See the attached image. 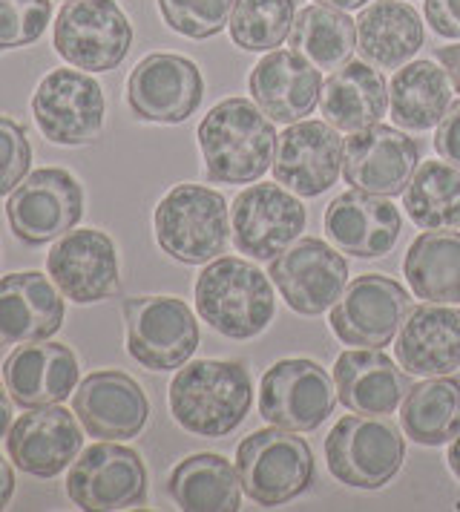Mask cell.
I'll use <instances>...</instances> for the list:
<instances>
[{
  "mask_svg": "<svg viewBox=\"0 0 460 512\" xmlns=\"http://www.w3.org/2000/svg\"><path fill=\"white\" fill-rule=\"evenodd\" d=\"M320 110L325 121L345 133H360L389 110V87L383 72L366 61H348L322 84Z\"/></svg>",
  "mask_w": 460,
  "mask_h": 512,
  "instance_id": "obj_28",
  "label": "cell"
},
{
  "mask_svg": "<svg viewBox=\"0 0 460 512\" xmlns=\"http://www.w3.org/2000/svg\"><path fill=\"white\" fill-rule=\"evenodd\" d=\"M423 12L440 38H460V0H426Z\"/></svg>",
  "mask_w": 460,
  "mask_h": 512,
  "instance_id": "obj_41",
  "label": "cell"
},
{
  "mask_svg": "<svg viewBox=\"0 0 460 512\" xmlns=\"http://www.w3.org/2000/svg\"><path fill=\"white\" fill-rule=\"evenodd\" d=\"M251 403V372L233 360L184 363L170 383V415L199 438L230 435L248 418Z\"/></svg>",
  "mask_w": 460,
  "mask_h": 512,
  "instance_id": "obj_2",
  "label": "cell"
},
{
  "mask_svg": "<svg viewBox=\"0 0 460 512\" xmlns=\"http://www.w3.org/2000/svg\"><path fill=\"white\" fill-rule=\"evenodd\" d=\"M403 274L426 303H460V233L429 231L412 242Z\"/></svg>",
  "mask_w": 460,
  "mask_h": 512,
  "instance_id": "obj_32",
  "label": "cell"
},
{
  "mask_svg": "<svg viewBox=\"0 0 460 512\" xmlns=\"http://www.w3.org/2000/svg\"><path fill=\"white\" fill-rule=\"evenodd\" d=\"M403 432L420 446H443L460 432V377H426L400 406Z\"/></svg>",
  "mask_w": 460,
  "mask_h": 512,
  "instance_id": "obj_33",
  "label": "cell"
},
{
  "mask_svg": "<svg viewBox=\"0 0 460 512\" xmlns=\"http://www.w3.org/2000/svg\"><path fill=\"white\" fill-rule=\"evenodd\" d=\"M403 208L417 228L443 231L460 225V167L423 162L403 190Z\"/></svg>",
  "mask_w": 460,
  "mask_h": 512,
  "instance_id": "obj_35",
  "label": "cell"
},
{
  "mask_svg": "<svg viewBox=\"0 0 460 512\" xmlns=\"http://www.w3.org/2000/svg\"><path fill=\"white\" fill-rule=\"evenodd\" d=\"M345 159V141L328 121L302 118L282 130L276 139L274 176L282 187L297 196H320L340 179Z\"/></svg>",
  "mask_w": 460,
  "mask_h": 512,
  "instance_id": "obj_17",
  "label": "cell"
},
{
  "mask_svg": "<svg viewBox=\"0 0 460 512\" xmlns=\"http://www.w3.org/2000/svg\"><path fill=\"white\" fill-rule=\"evenodd\" d=\"M268 277L288 308L317 317L340 300L348 282V262L322 239H299L271 259Z\"/></svg>",
  "mask_w": 460,
  "mask_h": 512,
  "instance_id": "obj_15",
  "label": "cell"
},
{
  "mask_svg": "<svg viewBox=\"0 0 460 512\" xmlns=\"http://www.w3.org/2000/svg\"><path fill=\"white\" fill-rule=\"evenodd\" d=\"M435 150L443 156V162L460 167V101H455L437 124Z\"/></svg>",
  "mask_w": 460,
  "mask_h": 512,
  "instance_id": "obj_40",
  "label": "cell"
},
{
  "mask_svg": "<svg viewBox=\"0 0 460 512\" xmlns=\"http://www.w3.org/2000/svg\"><path fill=\"white\" fill-rule=\"evenodd\" d=\"M67 314L58 285L41 271H18L0 280V340L38 343L61 331Z\"/></svg>",
  "mask_w": 460,
  "mask_h": 512,
  "instance_id": "obj_26",
  "label": "cell"
},
{
  "mask_svg": "<svg viewBox=\"0 0 460 512\" xmlns=\"http://www.w3.org/2000/svg\"><path fill=\"white\" fill-rule=\"evenodd\" d=\"M153 225L161 251L184 265H207L228 248V202L213 187L176 185L167 190Z\"/></svg>",
  "mask_w": 460,
  "mask_h": 512,
  "instance_id": "obj_4",
  "label": "cell"
},
{
  "mask_svg": "<svg viewBox=\"0 0 460 512\" xmlns=\"http://www.w3.org/2000/svg\"><path fill=\"white\" fill-rule=\"evenodd\" d=\"M84 446V426L78 415L55 406H38L12 423L6 452L12 464L35 478H55L72 466Z\"/></svg>",
  "mask_w": 460,
  "mask_h": 512,
  "instance_id": "obj_19",
  "label": "cell"
},
{
  "mask_svg": "<svg viewBox=\"0 0 460 512\" xmlns=\"http://www.w3.org/2000/svg\"><path fill=\"white\" fill-rule=\"evenodd\" d=\"M46 271L69 303H101L118 291L115 242L95 228H72L52 245L46 256Z\"/></svg>",
  "mask_w": 460,
  "mask_h": 512,
  "instance_id": "obj_18",
  "label": "cell"
},
{
  "mask_svg": "<svg viewBox=\"0 0 460 512\" xmlns=\"http://www.w3.org/2000/svg\"><path fill=\"white\" fill-rule=\"evenodd\" d=\"M322 6H331V9H343V12H354V9H363L368 0H317Z\"/></svg>",
  "mask_w": 460,
  "mask_h": 512,
  "instance_id": "obj_46",
  "label": "cell"
},
{
  "mask_svg": "<svg viewBox=\"0 0 460 512\" xmlns=\"http://www.w3.org/2000/svg\"><path fill=\"white\" fill-rule=\"evenodd\" d=\"M437 61L443 64V70L449 72L452 87L460 93V44L455 47H440L437 49Z\"/></svg>",
  "mask_w": 460,
  "mask_h": 512,
  "instance_id": "obj_42",
  "label": "cell"
},
{
  "mask_svg": "<svg viewBox=\"0 0 460 512\" xmlns=\"http://www.w3.org/2000/svg\"><path fill=\"white\" fill-rule=\"evenodd\" d=\"M397 363L414 377H440L460 366V311L443 303L412 308L397 331Z\"/></svg>",
  "mask_w": 460,
  "mask_h": 512,
  "instance_id": "obj_25",
  "label": "cell"
},
{
  "mask_svg": "<svg viewBox=\"0 0 460 512\" xmlns=\"http://www.w3.org/2000/svg\"><path fill=\"white\" fill-rule=\"evenodd\" d=\"M196 311L222 337L251 340L274 320V288L248 259L216 256L196 280Z\"/></svg>",
  "mask_w": 460,
  "mask_h": 512,
  "instance_id": "obj_3",
  "label": "cell"
},
{
  "mask_svg": "<svg viewBox=\"0 0 460 512\" xmlns=\"http://www.w3.org/2000/svg\"><path fill=\"white\" fill-rule=\"evenodd\" d=\"M423 47L420 15L403 0H374L357 18V49L383 70H400Z\"/></svg>",
  "mask_w": 460,
  "mask_h": 512,
  "instance_id": "obj_29",
  "label": "cell"
},
{
  "mask_svg": "<svg viewBox=\"0 0 460 512\" xmlns=\"http://www.w3.org/2000/svg\"><path fill=\"white\" fill-rule=\"evenodd\" d=\"M334 386L340 403L357 415H391L412 389L409 374L380 349L343 351L334 366Z\"/></svg>",
  "mask_w": 460,
  "mask_h": 512,
  "instance_id": "obj_27",
  "label": "cell"
},
{
  "mask_svg": "<svg viewBox=\"0 0 460 512\" xmlns=\"http://www.w3.org/2000/svg\"><path fill=\"white\" fill-rule=\"evenodd\" d=\"M409 311L412 297L403 285L383 274H363L345 285L340 300L331 305L328 323L348 346L383 349L394 340Z\"/></svg>",
  "mask_w": 460,
  "mask_h": 512,
  "instance_id": "obj_13",
  "label": "cell"
},
{
  "mask_svg": "<svg viewBox=\"0 0 460 512\" xmlns=\"http://www.w3.org/2000/svg\"><path fill=\"white\" fill-rule=\"evenodd\" d=\"M52 41L69 67L110 72L133 47V26L115 0H67L55 18Z\"/></svg>",
  "mask_w": 460,
  "mask_h": 512,
  "instance_id": "obj_6",
  "label": "cell"
},
{
  "mask_svg": "<svg viewBox=\"0 0 460 512\" xmlns=\"http://www.w3.org/2000/svg\"><path fill=\"white\" fill-rule=\"evenodd\" d=\"M334 377L320 363L291 357L279 360L259 383V415L291 432H314L337 406Z\"/></svg>",
  "mask_w": 460,
  "mask_h": 512,
  "instance_id": "obj_11",
  "label": "cell"
},
{
  "mask_svg": "<svg viewBox=\"0 0 460 512\" xmlns=\"http://www.w3.org/2000/svg\"><path fill=\"white\" fill-rule=\"evenodd\" d=\"M12 397L6 395V389L0 386V438H6L9 435V429H12Z\"/></svg>",
  "mask_w": 460,
  "mask_h": 512,
  "instance_id": "obj_44",
  "label": "cell"
},
{
  "mask_svg": "<svg viewBox=\"0 0 460 512\" xmlns=\"http://www.w3.org/2000/svg\"><path fill=\"white\" fill-rule=\"evenodd\" d=\"M127 351L150 372H173L199 349V323L179 297H133L124 303Z\"/></svg>",
  "mask_w": 460,
  "mask_h": 512,
  "instance_id": "obj_8",
  "label": "cell"
},
{
  "mask_svg": "<svg viewBox=\"0 0 460 512\" xmlns=\"http://www.w3.org/2000/svg\"><path fill=\"white\" fill-rule=\"evenodd\" d=\"M72 412L92 438L130 441L150 420V400L130 374L104 369L81 380L72 397Z\"/></svg>",
  "mask_w": 460,
  "mask_h": 512,
  "instance_id": "obj_20",
  "label": "cell"
},
{
  "mask_svg": "<svg viewBox=\"0 0 460 512\" xmlns=\"http://www.w3.org/2000/svg\"><path fill=\"white\" fill-rule=\"evenodd\" d=\"M167 492L184 512H236L242 507V481L222 455H190L170 472Z\"/></svg>",
  "mask_w": 460,
  "mask_h": 512,
  "instance_id": "obj_30",
  "label": "cell"
},
{
  "mask_svg": "<svg viewBox=\"0 0 460 512\" xmlns=\"http://www.w3.org/2000/svg\"><path fill=\"white\" fill-rule=\"evenodd\" d=\"M78 360L61 343H21L3 363L6 392L21 409L64 403L78 386Z\"/></svg>",
  "mask_w": 460,
  "mask_h": 512,
  "instance_id": "obj_24",
  "label": "cell"
},
{
  "mask_svg": "<svg viewBox=\"0 0 460 512\" xmlns=\"http://www.w3.org/2000/svg\"><path fill=\"white\" fill-rule=\"evenodd\" d=\"M159 9L173 32L205 41L225 29L233 0H159Z\"/></svg>",
  "mask_w": 460,
  "mask_h": 512,
  "instance_id": "obj_37",
  "label": "cell"
},
{
  "mask_svg": "<svg viewBox=\"0 0 460 512\" xmlns=\"http://www.w3.org/2000/svg\"><path fill=\"white\" fill-rule=\"evenodd\" d=\"M32 144L18 121L0 116V196H9L29 176Z\"/></svg>",
  "mask_w": 460,
  "mask_h": 512,
  "instance_id": "obj_39",
  "label": "cell"
},
{
  "mask_svg": "<svg viewBox=\"0 0 460 512\" xmlns=\"http://www.w3.org/2000/svg\"><path fill=\"white\" fill-rule=\"evenodd\" d=\"M84 216V190L61 167H44L23 179L9 193L6 219L23 245H46L69 233Z\"/></svg>",
  "mask_w": 460,
  "mask_h": 512,
  "instance_id": "obj_9",
  "label": "cell"
},
{
  "mask_svg": "<svg viewBox=\"0 0 460 512\" xmlns=\"http://www.w3.org/2000/svg\"><path fill=\"white\" fill-rule=\"evenodd\" d=\"M403 231L400 210L391 205L386 196L366 193V190H348L337 196L325 210V233L328 239L357 259H380L397 248V239Z\"/></svg>",
  "mask_w": 460,
  "mask_h": 512,
  "instance_id": "obj_22",
  "label": "cell"
},
{
  "mask_svg": "<svg viewBox=\"0 0 460 512\" xmlns=\"http://www.w3.org/2000/svg\"><path fill=\"white\" fill-rule=\"evenodd\" d=\"M406 443L386 420L345 415L334 423L325 441L328 472L348 487L380 489L400 472Z\"/></svg>",
  "mask_w": 460,
  "mask_h": 512,
  "instance_id": "obj_7",
  "label": "cell"
},
{
  "mask_svg": "<svg viewBox=\"0 0 460 512\" xmlns=\"http://www.w3.org/2000/svg\"><path fill=\"white\" fill-rule=\"evenodd\" d=\"M236 472L251 501L282 507L311 487L314 455L291 429H256L236 449Z\"/></svg>",
  "mask_w": 460,
  "mask_h": 512,
  "instance_id": "obj_5",
  "label": "cell"
},
{
  "mask_svg": "<svg viewBox=\"0 0 460 512\" xmlns=\"http://www.w3.org/2000/svg\"><path fill=\"white\" fill-rule=\"evenodd\" d=\"M274 121L256 101L225 98L199 124L205 173L219 185H248L268 173L276 156Z\"/></svg>",
  "mask_w": 460,
  "mask_h": 512,
  "instance_id": "obj_1",
  "label": "cell"
},
{
  "mask_svg": "<svg viewBox=\"0 0 460 512\" xmlns=\"http://www.w3.org/2000/svg\"><path fill=\"white\" fill-rule=\"evenodd\" d=\"M205 78L199 67L173 52L141 58L127 81V104L141 121L182 124L202 107Z\"/></svg>",
  "mask_w": 460,
  "mask_h": 512,
  "instance_id": "obj_14",
  "label": "cell"
},
{
  "mask_svg": "<svg viewBox=\"0 0 460 512\" xmlns=\"http://www.w3.org/2000/svg\"><path fill=\"white\" fill-rule=\"evenodd\" d=\"M52 21V0H0V52L32 47Z\"/></svg>",
  "mask_w": 460,
  "mask_h": 512,
  "instance_id": "obj_38",
  "label": "cell"
},
{
  "mask_svg": "<svg viewBox=\"0 0 460 512\" xmlns=\"http://www.w3.org/2000/svg\"><path fill=\"white\" fill-rule=\"evenodd\" d=\"M446 461H449V469H452V475L460 481V432L452 438V446H449V455H446Z\"/></svg>",
  "mask_w": 460,
  "mask_h": 512,
  "instance_id": "obj_45",
  "label": "cell"
},
{
  "mask_svg": "<svg viewBox=\"0 0 460 512\" xmlns=\"http://www.w3.org/2000/svg\"><path fill=\"white\" fill-rule=\"evenodd\" d=\"M12 495H15V472L0 458V510L12 501Z\"/></svg>",
  "mask_w": 460,
  "mask_h": 512,
  "instance_id": "obj_43",
  "label": "cell"
},
{
  "mask_svg": "<svg viewBox=\"0 0 460 512\" xmlns=\"http://www.w3.org/2000/svg\"><path fill=\"white\" fill-rule=\"evenodd\" d=\"M420 162V147L403 130L371 124L345 141L343 176L357 190L377 196H397L412 182Z\"/></svg>",
  "mask_w": 460,
  "mask_h": 512,
  "instance_id": "obj_21",
  "label": "cell"
},
{
  "mask_svg": "<svg viewBox=\"0 0 460 512\" xmlns=\"http://www.w3.org/2000/svg\"><path fill=\"white\" fill-rule=\"evenodd\" d=\"M288 41L317 70L334 72L348 64L357 49V21H351L343 9L314 3L294 18Z\"/></svg>",
  "mask_w": 460,
  "mask_h": 512,
  "instance_id": "obj_34",
  "label": "cell"
},
{
  "mask_svg": "<svg viewBox=\"0 0 460 512\" xmlns=\"http://www.w3.org/2000/svg\"><path fill=\"white\" fill-rule=\"evenodd\" d=\"M391 118L403 130H432L452 107V78L435 61H414L394 72L389 87Z\"/></svg>",
  "mask_w": 460,
  "mask_h": 512,
  "instance_id": "obj_31",
  "label": "cell"
},
{
  "mask_svg": "<svg viewBox=\"0 0 460 512\" xmlns=\"http://www.w3.org/2000/svg\"><path fill=\"white\" fill-rule=\"evenodd\" d=\"M67 495L81 510H133L147 501V466L130 446L92 443L69 466Z\"/></svg>",
  "mask_w": 460,
  "mask_h": 512,
  "instance_id": "obj_10",
  "label": "cell"
},
{
  "mask_svg": "<svg viewBox=\"0 0 460 512\" xmlns=\"http://www.w3.org/2000/svg\"><path fill=\"white\" fill-rule=\"evenodd\" d=\"M308 225V210L288 187L253 185L242 190L230 208V231L242 254L274 259L294 245Z\"/></svg>",
  "mask_w": 460,
  "mask_h": 512,
  "instance_id": "obj_16",
  "label": "cell"
},
{
  "mask_svg": "<svg viewBox=\"0 0 460 512\" xmlns=\"http://www.w3.org/2000/svg\"><path fill=\"white\" fill-rule=\"evenodd\" d=\"M32 116L46 141L84 147L101 136L104 90L90 72L52 70L32 95Z\"/></svg>",
  "mask_w": 460,
  "mask_h": 512,
  "instance_id": "obj_12",
  "label": "cell"
},
{
  "mask_svg": "<svg viewBox=\"0 0 460 512\" xmlns=\"http://www.w3.org/2000/svg\"><path fill=\"white\" fill-rule=\"evenodd\" d=\"M297 18L294 0H233L230 38L245 52H268L282 47Z\"/></svg>",
  "mask_w": 460,
  "mask_h": 512,
  "instance_id": "obj_36",
  "label": "cell"
},
{
  "mask_svg": "<svg viewBox=\"0 0 460 512\" xmlns=\"http://www.w3.org/2000/svg\"><path fill=\"white\" fill-rule=\"evenodd\" d=\"M253 101L276 124H297L314 113L322 93L320 70L294 49L268 52L251 72Z\"/></svg>",
  "mask_w": 460,
  "mask_h": 512,
  "instance_id": "obj_23",
  "label": "cell"
}]
</instances>
